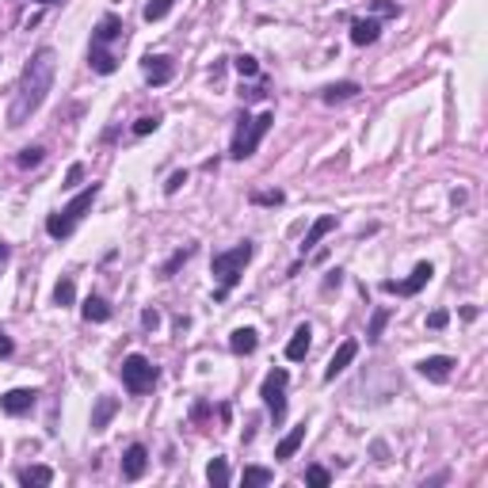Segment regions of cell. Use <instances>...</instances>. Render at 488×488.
Instances as JSON below:
<instances>
[{
  "mask_svg": "<svg viewBox=\"0 0 488 488\" xmlns=\"http://www.w3.org/2000/svg\"><path fill=\"white\" fill-rule=\"evenodd\" d=\"M54 69H58V50L54 46H42L31 54V61L24 65V76H19V88L12 96V107H8V126L12 130L31 122V115L46 103L50 88H54Z\"/></svg>",
  "mask_w": 488,
  "mask_h": 488,
  "instance_id": "obj_1",
  "label": "cell"
},
{
  "mask_svg": "<svg viewBox=\"0 0 488 488\" xmlns=\"http://www.w3.org/2000/svg\"><path fill=\"white\" fill-rule=\"evenodd\" d=\"M99 198V183H88L81 195L76 198H69V203H65L58 214H50L46 218V233L54 240H65V237H73V229L81 225V218L88 214V210H92V203Z\"/></svg>",
  "mask_w": 488,
  "mask_h": 488,
  "instance_id": "obj_2",
  "label": "cell"
},
{
  "mask_svg": "<svg viewBox=\"0 0 488 488\" xmlns=\"http://www.w3.org/2000/svg\"><path fill=\"white\" fill-rule=\"evenodd\" d=\"M252 256H256V244H252V240H244V244H237V248H229V252H218L214 263H210L214 279L221 283V290H218L214 298H225L233 286L240 283V275H244V268L252 263Z\"/></svg>",
  "mask_w": 488,
  "mask_h": 488,
  "instance_id": "obj_3",
  "label": "cell"
},
{
  "mask_svg": "<svg viewBox=\"0 0 488 488\" xmlns=\"http://www.w3.org/2000/svg\"><path fill=\"white\" fill-rule=\"evenodd\" d=\"M271 126H275V115H271V111H260L256 118L240 115L237 134H233V146H229V157H233V161H248L252 153L260 149V141L268 138V130H271Z\"/></svg>",
  "mask_w": 488,
  "mask_h": 488,
  "instance_id": "obj_4",
  "label": "cell"
},
{
  "mask_svg": "<svg viewBox=\"0 0 488 488\" xmlns=\"http://www.w3.org/2000/svg\"><path fill=\"white\" fill-rule=\"evenodd\" d=\"M118 374H122V385H126V393H134V397L149 393L153 385H157V366H153L146 355H126Z\"/></svg>",
  "mask_w": 488,
  "mask_h": 488,
  "instance_id": "obj_5",
  "label": "cell"
},
{
  "mask_svg": "<svg viewBox=\"0 0 488 488\" xmlns=\"http://www.w3.org/2000/svg\"><path fill=\"white\" fill-rule=\"evenodd\" d=\"M286 382H290V374L279 366V370H271L268 378H263V385H260V397H263V405H268L275 427L286 420Z\"/></svg>",
  "mask_w": 488,
  "mask_h": 488,
  "instance_id": "obj_6",
  "label": "cell"
},
{
  "mask_svg": "<svg viewBox=\"0 0 488 488\" xmlns=\"http://www.w3.org/2000/svg\"><path fill=\"white\" fill-rule=\"evenodd\" d=\"M431 275H435V268L424 260V263H416L412 275H408L405 283H393V279H390V283H382V290H385V294H401V298H416V294L431 283Z\"/></svg>",
  "mask_w": 488,
  "mask_h": 488,
  "instance_id": "obj_7",
  "label": "cell"
},
{
  "mask_svg": "<svg viewBox=\"0 0 488 488\" xmlns=\"http://www.w3.org/2000/svg\"><path fill=\"white\" fill-rule=\"evenodd\" d=\"M141 73H146V81L153 88H161L176 76V65H172V58H164V54H149V58L141 61Z\"/></svg>",
  "mask_w": 488,
  "mask_h": 488,
  "instance_id": "obj_8",
  "label": "cell"
},
{
  "mask_svg": "<svg viewBox=\"0 0 488 488\" xmlns=\"http://www.w3.org/2000/svg\"><path fill=\"white\" fill-rule=\"evenodd\" d=\"M355 355H359V340H343L340 347H336V355L328 359V366H325V382H336L340 374L355 362Z\"/></svg>",
  "mask_w": 488,
  "mask_h": 488,
  "instance_id": "obj_9",
  "label": "cell"
},
{
  "mask_svg": "<svg viewBox=\"0 0 488 488\" xmlns=\"http://www.w3.org/2000/svg\"><path fill=\"white\" fill-rule=\"evenodd\" d=\"M454 366H458V362H454L450 355H427V359L416 362V370L424 374L427 382H447L450 374H454Z\"/></svg>",
  "mask_w": 488,
  "mask_h": 488,
  "instance_id": "obj_10",
  "label": "cell"
},
{
  "mask_svg": "<svg viewBox=\"0 0 488 488\" xmlns=\"http://www.w3.org/2000/svg\"><path fill=\"white\" fill-rule=\"evenodd\" d=\"M35 401H39L35 390H8L0 397V408H4L8 416H27L31 408H35Z\"/></svg>",
  "mask_w": 488,
  "mask_h": 488,
  "instance_id": "obj_11",
  "label": "cell"
},
{
  "mask_svg": "<svg viewBox=\"0 0 488 488\" xmlns=\"http://www.w3.org/2000/svg\"><path fill=\"white\" fill-rule=\"evenodd\" d=\"M146 469H149V450L141 447V442H134V447L122 454V477H126V481H138V477H146Z\"/></svg>",
  "mask_w": 488,
  "mask_h": 488,
  "instance_id": "obj_12",
  "label": "cell"
},
{
  "mask_svg": "<svg viewBox=\"0 0 488 488\" xmlns=\"http://www.w3.org/2000/svg\"><path fill=\"white\" fill-rule=\"evenodd\" d=\"M122 31H126V27H122V19L107 12V16L96 24V31H92V46H107V42H118Z\"/></svg>",
  "mask_w": 488,
  "mask_h": 488,
  "instance_id": "obj_13",
  "label": "cell"
},
{
  "mask_svg": "<svg viewBox=\"0 0 488 488\" xmlns=\"http://www.w3.org/2000/svg\"><path fill=\"white\" fill-rule=\"evenodd\" d=\"M309 343H313V328H309V325H298L294 336H290V343H286V359H290V362H302L305 355H309Z\"/></svg>",
  "mask_w": 488,
  "mask_h": 488,
  "instance_id": "obj_14",
  "label": "cell"
},
{
  "mask_svg": "<svg viewBox=\"0 0 488 488\" xmlns=\"http://www.w3.org/2000/svg\"><path fill=\"white\" fill-rule=\"evenodd\" d=\"M115 412H118V401L115 397H96V405H92V431H107V424L115 420Z\"/></svg>",
  "mask_w": 488,
  "mask_h": 488,
  "instance_id": "obj_15",
  "label": "cell"
},
{
  "mask_svg": "<svg viewBox=\"0 0 488 488\" xmlns=\"http://www.w3.org/2000/svg\"><path fill=\"white\" fill-rule=\"evenodd\" d=\"M378 35H382L378 19H355L351 24V42L355 46H370V42H378Z\"/></svg>",
  "mask_w": 488,
  "mask_h": 488,
  "instance_id": "obj_16",
  "label": "cell"
},
{
  "mask_svg": "<svg viewBox=\"0 0 488 488\" xmlns=\"http://www.w3.org/2000/svg\"><path fill=\"white\" fill-rule=\"evenodd\" d=\"M336 229V214H320L313 225H309V233H305V244H302V252H309V248H317L320 240L328 237V233Z\"/></svg>",
  "mask_w": 488,
  "mask_h": 488,
  "instance_id": "obj_17",
  "label": "cell"
},
{
  "mask_svg": "<svg viewBox=\"0 0 488 488\" xmlns=\"http://www.w3.org/2000/svg\"><path fill=\"white\" fill-rule=\"evenodd\" d=\"M88 65H92L99 76H111V73L118 69V58L107 46H88Z\"/></svg>",
  "mask_w": 488,
  "mask_h": 488,
  "instance_id": "obj_18",
  "label": "cell"
},
{
  "mask_svg": "<svg viewBox=\"0 0 488 488\" xmlns=\"http://www.w3.org/2000/svg\"><path fill=\"white\" fill-rule=\"evenodd\" d=\"M16 481L27 488H46V484H54V469L50 465H27V469L16 473Z\"/></svg>",
  "mask_w": 488,
  "mask_h": 488,
  "instance_id": "obj_19",
  "label": "cell"
},
{
  "mask_svg": "<svg viewBox=\"0 0 488 488\" xmlns=\"http://www.w3.org/2000/svg\"><path fill=\"white\" fill-rule=\"evenodd\" d=\"M256 347H260V332L256 328H237L229 336V351L233 355H252Z\"/></svg>",
  "mask_w": 488,
  "mask_h": 488,
  "instance_id": "obj_20",
  "label": "cell"
},
{
  "mask_svg": "<svg viewBox=\"0 0 488 488\" xmlns=\"http://www.w3.org/2000/svg\"><path fill=\"white\" fill-rule=\"evenodd\" d=\"M359 92L362 88L355 81H336V84H328L325 92H320V99H325V103H347V99H355Z\"/></svg>",
  "mask_w": 488,
  "mask_h": 488,
  "instance_id": "obj_21",
  "label": "cell"
},
{
  "mask_svg": "<svg viewBox=\"0 0 488 488\" xmlns=\"http://www.w3.org/2000/svg\"><path fill=\"white\" fill-rule=\"evenodd\" d=\"M81 313L84 320H92V325H103V320H111V305L103 302V298H84V305H81Z\"/></svg>",
  "mask_w": 488,
  "mask_h": 488,
  "instance_id": "obj_22",
  "label": "cell"
},
{
  "mask_svg": "<svg viewBox=\"0 0 488 488\" xmlns=\"http://www.w3.org/2000/svg\"><path fill=\"white\" fill-rule=\"evenodd\" d=\"M302 442H305V424H302V427H294L290 435H286V439L279 442V447H275V458H279V462L294 458V454H298V447H302Z\"/></svg>",
  "mask_w": 488,
  "mask_h": 488,
  "instance_id": "obj_23",
  "label": "cell"
},
{
  "mask_svg": "<svg viewBox=\"0 0 488 488\" xmlns=\"http://www.w3.org/2000/svg\"><path fill=\"white\" fill-rule=\"evenodd\" d=\"M206 481L214 484V488H225L229 484V462L225 458H214L206 465Z\"/></svg>",
  "mask_w": 488,
  "mask_h": 488,
  "instance_id": "obj_24",
  "label": "cell"
},
{
  "mask_svg": "<svg viewBox=\"0 0 488 488\" xmlns=\"http://www.w3.org/2000/svg\"><path fill=\"white\" fill-rule=\"evenodd\" d=\"M275 473L263 469V465H244V488H256V484H271Z\"/></svg>",
  "mask_w": 488,
  "mask_h": 488,
  "instance_id": "obj_25",
  "label": "cell"
},
{
  "mask_svg": "<svg viewBox=\"0 0 488 488\" xmlns=\"http://www.w3.org/2000/svg\"><path fill=\"white\" fill-rule=\"evenodd\" d=\"M172 8H176V0H149L141 16H146V24H157V19H164V16L172 12Z\"/></svg>",
  "mask_w": 488,
  "mask_h": 488,
  "instance_id": "obj_26",
  "label": "cell"
},
{
  "mask_svg": "<svg viewBox=\"0 0 488 488\" xmlns=\"http://www.w3.org/2000/svg\"><path fill=\"white\" fill-rule=\"evenodd\" d=\"M385 325H390V309H374V320H370V328H366V343H378Z\"/></svg>",
  "mask_w": 488,
  "mask_h": 488,
  "instance_id": "obj_27",
  "label": "cell"
},
{
  "mask_svg": "<svg viewBox=\"0 0 488 488\" xmlns=\"http://www.w3.org/2000/svg\"><path fill=\"white\" fill-rule=\"evenodd\" d=\"M54 302H58V305H73V302H76L73 279H58V286H54Z\"/></svg>",
  "mask_w": 488,
  "mask_h": 488,
  "instance_id": "obj_28",
  "label": "cell"
},
{
  "mask_svg": "<svg viewBox=\"0 0 488 488\" xmlns=\"http://www.w3.org/2000/svg\"><path fill=\"white\" fill-rule=\"evenodd\" d=\"M191 256H195V248H180V252H176V256H172V260H168V263H164V268H161V275H164V279H172V275L180 271L183 263L191 260Z\"/></svg>",
  "mask_w": 488,
  "mask_h": 488,
  "instance_id": "obj_29",
  "label": "cell"
},
{
  "mask_svg": "<svg viewBox=\"0 0 488 488\" xmlns=\"http://www.w3.org/2000/svg\"><path fill=\"white\" fill-rule=\"evenodd\" d=\"M305 481L313 484V488H328V484H332V473L325 469V465H309V469H305Z\"/></svg>",
  "mask_w": 488,
  "mask_h": 488,
  "instance_id": "obj_30",
  "label": "cell"
},
{
  "mask_svg": "<svg viewBox=\"0 0 488 488\" xmlns=\"http://www.w3.org/2000/svg\"><path fill=\"white\" fill-rule=\"evenodd\" d=\"M42 157H46V153H42L39 146H31V149H24V153L16 157V164H19V168H39Z\"/></svg>",
  "mask_w": 488,
  "mask_h": 488,
  "instance_id": "obj_31",
  "label": "cell"
},
{
  "mask_svg": "<svg viewBox=\"0 0 488 488\" xmlns=\"http://www.w3.org/2000/svg\"><path fill=\"white\" fill-rule=\"evenodd\" d=\"M233 65H237V73H240V76H260V61L252 58V54H240V58L233 61Z\"/></svg>",
  "mask_w": 488,
  "mask_h": 488,
  "instance_id": "obj_32",
  "label": "cell"
},
{
  "mask_svg": "<svg viewBox=\"0 0 488 488\" xmlns=\"http://www.w3.org/2000/svg\"><path fill=\"white\" fill-rule=\"evenodd\" d=\"M157 126H161V118H157V115H141V118L134 122V134H138V138H146V134H153Z\"/></svg>",
  "mask_w": 488,
  "mask_h": 488,
  "instance_id": "obj_33",
  "label": "cell"
},
{
  "mask_svg": "<svg viewBox=\"0 0 488 488\" xmlns=\"http://www.w3.org/2000/svg\"><path fill=\"white\" fill-rule=\"evenodd\" d=\"M283 191H256V195H252V203H256V206H279L283 203Z\"/></svg>",
  "mask_w": 488,
  "mask_h": 488,
  "instance_id": "obj_34",
  "label": "cell"
},
{
  "mask_svg": "<svg viewBox=\"0 0 488 488\" xmlns=\"http://www.w3.org/2000/svg\"><path fill=\"white\" fill-rule=\"evenodd\" d=\"M370 12H374V16H397L401 8H397L393 0H374V4H370Z\"/></svg>",
  "mask_w": 488,
  "mask_h": 488,
  "instance_id": "obj_35",
  "label": "cell"
},
{
  "mask_svg": "<svg viewBox=\"0 0 488 488\" xmlns=\"http://www.w3.org/2000/svg\"><path fill=\"white\" fill-rule=\"evenodd\" d=\"M447 320H450L447 309H435V313L427 317V328H431V332H439V328H447Z\"/></svg>",
  "mask_w": 488,
  "mask_h": 488,
  "instance_id": "obj_36",
  "label": "cell"
},
{
  "mask_svg": "<svg viewBox=\"0 0 488 488\" xmlns=\"http://www.w3.org/2000/svg\"><path fill=\"white\" fill-rule=\"evenodd\" d=\"M183 183H187V172H172V176H168V183H164V195H176Z\"/></svg>",
  "mask_w": 488,
  "mask_h": 488,
  "instance_id": "obj_37",
  "label": "cell"
},
{
  "mask_svg": "<svg viewBox=\"0 0 488 488\" xmlns=\"http://www.w3.org/2000/svg\"><path fill=\"white\" fill-rule=\"evenodd\" d=\"M141 325H146V328H157V325H161V313H157V309H146V313H141Z\"/></svg>",
  "mask_w": 488,
  "mask_h": 488,
  "instance_id": "obj_38",
  "label": "cell"
},
{
  "mask_svg": "<svg viewBox=\"0 0 488 488\" xmlns=\"http://www.w3.org/2000/svg\"><path fill=\"white\" fill-rule=\"evenodd\" d=\"M16 351V343H12V336H4V332H0V359H8V355Z\"/></svg>",
  "mask_w": 488,
  "mask_h": 488,
  "instance_id": "obj_39",
  "label": "cell"
},
{
  "mask_svg": "<svg viewBox=\"0 0 488 488\" xmlns=\"http://www.w3.org/2000/svg\"><path fill=\"white\" fill-rule=\"evenodd\" d=\"M81 176H84V164H73V168H69V176H65V187H73L76 180H81Z\"/></svg>",
  "mask_w": 488,
  "mask_h": 488,
  "instance_id": "obj_40",
  "label": "cell"
},
{
  "mask_svg": "<svg viewBox=\"0 0 488 488\" xmlns=\"http://www.w3.org/2000/svg\"><path fill=\"white\" fill-rule=\"evenodd\" d=\"M340 283H343V275H340V271H332L328 279H325V286H328V290H332V286H340Z\"/></svg>",
  "mask_w": 488,
  "mask_h": 488,
  "instance_id": "obj_41",
  "label": "cell"
},
{
  "mask_svg": "<svg viewBox=\"0 0 488 488\" xmlns=\"http://www.w3.org/2000/svg\"><path fill=\"white\" fill-rule=\"evenodd\" d=\"M8 256H12V248H8V244H4V240H0V263H4Z\"/></svg>",
  "mask_w": 488,
  "mask_h": 488,
  "instance_id": "obj_42",
  "label": "cell"
},
{
  "mask_svg": "<svg viewBox=\"0 0 488 488\" xmlns=\"http://www.w3.org/2000/svg\"><path fill=\"white\" fill-rule=\"evenodd\" d=\"M39 4H61V0H39Z\"/></svg>",
  "mask_w": 488,
  "mask_h": 488,
  "instance_id": "obj_43",
  "label": "cell"
}]
</instances>
